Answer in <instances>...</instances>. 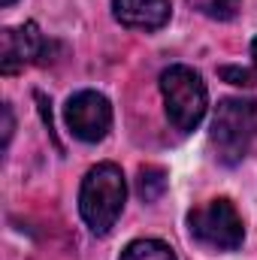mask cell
<instances>
[{
  "label": "cell",
  "mask_w": 257,
  "mask_h": 260,
  "mask_svg": "<svg viewBox=\"0 0 257 260\" xmlns=\"http://www.w3.org/2000/svg\"><path fill=\"white\" fill-rule=\"evenodd\" d=\"M136 185H139V197H142L145 203H154L157 197L167 191V173H164L160 167H142Z\"/></svg>",
  "instance_id": "cell-10"
},
{
  "label": "cell",
  "mask_w": 257,
  "mask_h": 260,
  "mask_svg": "<svg viewBox=\"0 0 257 260\" xmlns=\"http://www.w3.org/2000/svg\"><path fill=\"white\" fill-rule=\"evenodd\" d=\"M188 230H191L194 242L215 248V251H236L245 239L242 215L236 212V206L227 197L209 200V203L191 209L188 212Z\"/></svg>",
  "instance_id": "cell-4"
},
{
  "label": "cell",
  "mask_w": 257,
  "mask_h": 260,
  "mask_svg": "<svg viewBox=\"0 0 257 260\" xmlns=\"http://www.w3.org/2000/svg\"><path fill=\"white\" fill-rule=\"evenodd\" d=\"M118 260H176V251L160 239H133Z\"/></svg>",
  "instance_id": "cell-8"
},
{
  "label": "cell",
  "mask_w": 257,
  "mask_h": 260,
  "mask_svg": "<svg viewBox=\"0 0 257 260\" xmlns=\"http://www.w3.org/2000/svg\"><path fill=\"white\" fill-rule=\"evenodd\" d=\"M12 127H15V121H12V106L6 103V106H3V148H6L9 139H12Z\"/></svg>",
  "instance_id": "cell-11"
},
{
  "label": "cell",
  "mask_w": 257,
  "mask_h": 260,
  "mask_svg": "<svg viewBox=\"0 0 257 260\" xmlns=\"http://www.w3.org/2000/svg\"><path fill=\"white\" fill-rule=\"evenodd\" d=\"M52 49V43L40 34L37 21H24L18 27H6L3 30V55H0V70L18 73L21 67L43 61V55Z\"/></svg>",
  "instance_id": "cell-6"
},
{
  "label": "cell",
  "mask_w": 257,
  "mask_h": 260,
  "mask_svg": "<svg viewBox=\"0 0 257 260\" xmlns=\"http://www.w3.org/2000/svg\"><path fill=\"white\" fill-rule=\"evenodd\" d=\"M112 15L130 30H160L170 21L173 6L170 0H112Z\"/></svg>",
  "instance_id": "cell-7"
},
{
  "label": "cell",
  "mask_w": 257,
  "mask_h": 260,
  "mask_svg": "<svg viewBox=\"0 0 257 260\" xmlns=\"http://www.w3.org/2000/svg\"><path fill=\"white\" fill-rule=\"evenodd\" d=\"M251 70L257 73V37L251 40Z\"/></svg>",
  "instance_id": "cell-12"
},
{
  "label": "cell",
  "mask_w": 257,
  "mask_h": 260,
  "mask_svg": "<svg viewBox=\"0 0 257 260\" xmlns=\"http://www.w3.org/2000/svg\"><path fill=\"white\" fill-rule=\"evenodd\" d=\"M194 9L206 18H215V21H233L242 9V0H188Z\"/></svg>",
  "instance_id": "cell-9"
},
{
  "label": "cell",
  "mask_w": 257,
  "mask_h": 260,
  "mask_svg": "<svg viewBox=\"0 0 257 260\" xmlns=\"http://www.w3.org/2000/svg\"><path fill=\"white\" fill-rule=\"evenodd\" d=\"M64 121L70 133L82 142H100L112 130V106L97 91H79L67 100Z\"/></svg>",
  "instance_id": "cell-5"
},
{
  "label": "cell",
  "mask_w": 257,
  "mask_h": 260,
  "mask_svg": "<svg viewBox=\"0 0 257 260\" xmlns=\"http://www.w3.org/2000/svg\"><path fill=\"white\" fill-rule=\"evenodd\" d=\"M0 3H3V6H12V3H15V0H0Z\"/></svg>",
  "instance_id": "cell-13"
},
{
  "label": "cell",
  "mask_w": 257,
  "mask_h": 260,
  "mask_svg": "<svg viewBox=\"0 0 257 260\" xmlns=\"http://www.w3.org/2000/svg\"><path fill=\"white\" fill-rule=\"evenodd\" d=\"M160 94L167 106V118L179 133H191L200 127L209 109V91L203 76L185 64H173L160 73Z\"/></svg>",
  "instance_id": "cell-3"
},
{
  "label": "cell",
  "mask_w": 257,
  "mask_h": 260,
  "mask_svg": "<svg viewBox=\"0 0 257 260\" xmlns=\"http://www.w3.org/2000/svg\"><path fill=\"white\" fill-rule=\"evenodd\" d=\"M124 200H127V182L121 167L97 164L85 173L79 188V212H82V221L91 227V233L106 236L121 218Z\"/></svg>",
  "instance_id": "cell-1"
},
{
  "label": "cell",
  "mask_w": 257,
  "mask_h": 260,
  "mask_svg": "<svg viewBox=\"0 0 257 260\" xmlns=\"http://www.w3.org/2000/svg\"><path fill=\"white\" fill-rule=\"evenodd\" d=\"M257 139V100L251 97H224L215 109L209 142L215 157L224 167H236L245 160Z\"/></svg>",
  "instance_id": "cell-2"
}]
</instances>
